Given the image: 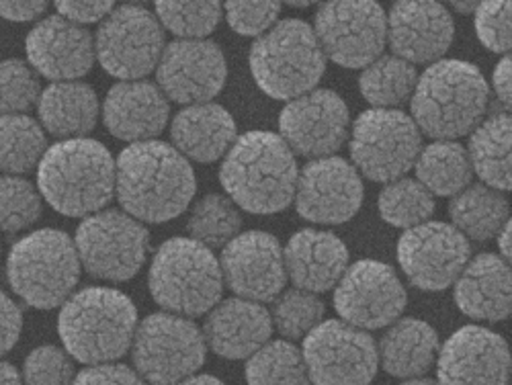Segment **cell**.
Returning a JSON list of instances; mask_svg holds the SVG:
<instances>
[{"label": "cell", "mask_w": 512, "mask_h": 385, "mask_svg": "<svg viewBox=\"0 0 512 385\" xmlns=\"http://www.w3.org/2000/svg\"><path fill=\"white\" fill-rule=\"evenodd\" d=\"M422 150V134L410 115L398 109H369L351 134V158L357 173L377 183L402 179Z\"/></svg>", "instance_id": "cell-11"}, {"label": "cell", "mask_w": 512, "mask_h": 385, "mask_svg": "<svg viewBox=\"0 0 512 385\" xmlns=\"http://www.w3.org/2000/svg\"><path fill=\"white\" fill-rule=\"evenodd\" d=\"M58 15L74 25L103 23L107 15L115 9L113 3H56Z\"/></svg>", "instance_id": "cell-48"}, {"label": "cell", "mask_w": 512, "mask_h": 385, "mask_svg": "<svg viewBox=\"0 0 512 385\" xmlns=\"http://www.w3.org/2000/svg\"><path fill=\"white\" fill-rule=\"evenodd\" d=\"M220 269L238 297L256 304L273 302L287 281L279 240L259 230L232 238L222 250Z\"/></svg>", "instance_id": "cell-20"}, {"label": "cell", "mask_w": 512, "mask_h": 385, "mask_svg": "<svg viewBox=\"0 0 512 385\" xmlns=\"http://www.w3.org/2000/svg\"><path fill=\"white\" fill-rule=\"evenodd\" d=\"M23 330V312L13 299L0 291V357L7 355L21 336Z\"/></svg>", "instance_id": "cell-47"}, {"label": "cell", "mask_w": 512, "mask_h": 385, "mask_svg": "<svg viewBox=\"0 0 512 385\" xmlns=\"http://www.w3.org/2000/svg\"><path fill=\"white\" fill-rule=\"evenodd\" d=\"M148 287L166 312L195 318L220 304L224 277L209 248L193 238H170L154 254Z\"/></svg>", "instance_id": "cell-6"}, {"label": "cell", "mask_w": 512, "mask_h": 385, "mask_svg": "<svg viewBox=\"0 0 512 385\" xmlns=\"http://www.w3.org/2000/svg\"><path fill=\"white\" fill-rule=\"evenodd\" d=\"M492 87H494V95L498 99V103L508 111L510 109V97H512V91H510V58L504 56L496 68H494V74H492Z\"/></svg>", "instance_id": "cell-50"}, {"label": "cell", "mask_w": 512, "mask_h": 385, "mask_svg": "<svg viewBox=\"0 0 512 385\" xmlns=\"http://www.w3.org/2000/svg\"><path fill=\"white\" fill-rule=\"evenodd\" d=\"M189 234L205 248H224L242 228L240 211L226 195L211 193L195 203L187 222Z\"/></svg>", "instance_id": "cell-38"}, {"label": "cell", "mask_w": 512, "mask_h": 385, "mask_svg": "<svg viewBox=\"0 0 512 385\" xmlns=\"http://www.w3.org/2000/svg\"><path fill=\"white\" fill-rule=\"evenodd\" d=\"M228 64L218 44L209 39H177L164 46L156 66V87L168 101L189 105L211 103L224 89Z\"/></svg>", "instance_id": "cell-16"}, {"label": "cell", "mask_w": 512, "mask_h": 385, "mask_svg": "<svg viewBox=\"0 0 512 385\" xmlns=\"http://www.w3.org/2000/svg\"><path fill=\"white\" fill-rule=\"evenodd\" d=\"M467 156L482 185L500 193L510 191V115L484 117L469 138Z\"/></svg>", "instance_id": "cell-31"}, {"label": "cell", "mask_w": 512, "mask_h": 385, "mask_svg": "<svg viewBox=\"0 0 512 385\" xmlns=\"http://www.w3.org/2000/svg\"><path fill=\"white\" fill-rule=\"evenodd\" d=\"M496 238H498V250H500L498 256L508 263V259H510V222H506L502 226V230L498 232Z\"/></svg>", "instance_id": "cell-52"}, {"label": "cell", "mask_w": 512, "mask_h": 385, "mask_svg": "<svg viewBox=\"0 0 512 385\" xmlns=\"http://www.w3.org/2000/svg\"><path fill=\"white\" fill-rule=\"evenodd\" d=\"M302 355L316 385H369L379 367L375 340L343 320L320 322L306 336Z\"/></svg>", "instance_id": "cell-14"}, {"label": "cell", "mask_w": 512, "mask_h": 385, "mask_svg": "<svg viewBox=\"0 0 512 385\" xmlns=\"http://www.w3.org/2000/svg\"><path fill=\"white\" fill-rule=\"evenodd\" d=\"M48 150L46 132L33 117L0 115V170L23 177L39 166Z\"/></svg>", "instance_id": "cell-34"}, {"label": "cell", "mask_w": 512, "mask_h": 385, "mask_svg": "<svg viewBox=\"0 0 512 385\" xmlns=\"http://www.w3.org/2000/svg\"><path fill=\"white\" fill-rule=\"evenodd\" d=\"M74 363L70 355L54 345L33 349L23 363V385H72Z\"/></svg>", "instance_id": "cell-43"}, {"label": "cell", "mask_w": 512, "mask_h": 385, "mask_svg": "<svg viewBox=\"0 0 512 385\" xmlns=\"http://www.w3.org/2000/svg\"><path fill=\"white\" fill-rule=\"evenodd\" d=\"M386 19L396 58L412 66L439 62L453 44V19L439 3H396Z\"/></svg>", "instance_id": "cell-23"}, {"label": "cell", "mask_w": 512, "mask_h": 385, "mask_svg": "<svg viewBox=\"0 0 512 385\" xmlns=\"http://www.w3.org/2000/svg\"><path fill=\"white\" fill-rule=\"evenodd\" d=\"M41 95L35 70L17 58L0 62V113L19 115L37 105Z\"/></svg>", "instance_id": "cell-42"}, {"label": "cell", "mask_w": 512, "mask_h": 385, "mask_svg": "<svg viewBox=\"0 0 512 385\" xmlns=\"http://www.w3.org/2000/svg\"><path fill=\"white\" fill-rule=\"evenodd\" d=\"M312 29L324 56L345 68L369 66L388 44L386 13L363 0L322 5Z\"/></svg>", "instance_id": "cell-13"}, {"label": "cell", "mask_w": 512, "mask_h": 385, "mask_svg": "<svg viewBox=\"0 0 512 385\" xmlns=\"http://www.w3.org/2000/svg\"><path fill=\"white\" fill-rule=\"evenodd\" d=\"M177 385H224V383L218 377H211V375H191L179 381Z\"/></svg>", "instance_id": "cell-53"}, {"label": "cell", "mask_w": 512, "mask_h": 385, "mask_svg": "<svg viewBox=\"0 0 512 385\" xmlns=\"http://www.w3.org/2000/svg\"><path fill=\"white\" fill-rule=\"evenodd\" d=\"M451 226L465 238L488 242L498 236L508 222V201L496 189L486 185H467L453 195L449 205Z\"/></svg>", "instance_id": "cell-32"}, {"label": "cell", "mask_w": 512, "mask_h": 385, "mask_svg": "<svg viewBox=\"0 0 512 385\" xmlns=\"http://www.w3.org/2000/svg\"><path fill=\"white\" fill-rule=\"evenodd\" d=\"M285 273L297 289L324 293L336 287L349 267L345 242L330 232L300 230L295 232L285 250Z\"/></svg>", "instance_id": "cell-26"}, {"label": "cell", "mask_w": 512, "mask_h": 385, "mask_svg": "<svg viewBox=\"0 0 512 385\" xmlns=\"http://www.w3.org/2000/svg\"><path fill=\"white\" fill-rule=\"evenodd\" d=\"M44 199L23 177H0V232L17 234L41 218Z\"/></svg>", "instance_id": "cell-40"}, {"label": "cell", "mask_w": 512, "mask_h": 385, "mask_svg": "<svg viewBox=\"0 0 512 385\" xmlns=\"http://www.w3.org/2000/svg\"><path fill=\"white\" fill-rule=\"evenodd\" d=\"M439 385H508L506 340L482 326H463L439 349Z\"/></svg>", "instance_id": "cell-21"}, {"label": "cell", "mask_w": 512, "mask_h": 385, "mask_svg": "<svg viewBox=\"0 0 512 385\" xmlns=\"http://www.w3.org/2000/svg\"><path fill=\"white\" fill-rule=\"evenodd\" d=\"M205 355L201 328L170 312L144 318L132 342L136 371L148 385H177L201 369Z\"/></svg>", "instance_id": "cell-10"}, {"label": "cell", "mask_w": 512, "mask_h": 385, "mask_svg": "<svg viewBox=\"0 0 512 385\" xmlns=\"http://www.w3.org/2000/svg\"><path fill=\"white\" fill-rule=\"evenodd\" d=\"M170 138L181 156L197 162H216L236 142V121L222 105H189L175 115Z\"/></svg>", "instance_id": "cell-28"}, {"label": "cell", "mask_w": 512, "mask_h": 385, "mask_svg": "<svg viewBox=\"0 0 512 385\" xmlns=\"http://www.w3.org/2000/svg\"><path fill=\"white\" fill-rule=\"evenodd\" d=\"M349 125L347 103L332 91L314 89L283 107L279 138L293 154L312 160L328 158L343 148Z\"/></svg>", "instance_id": "cell-18"}, {"label": "cell", "mask_w": 512, "mask_h": 385, "mask_svg": "<svg viewBox=\"0 0 512 385\" xmlns=\"http://www.w3.org/2000/svg\"><path fill=\"white\" fill-rule=\"evenodd\" d=\"M416 68L396 56H379L363 68L359 91L375 109H390L412 97L416 87Z\"/></svg>", "instance_id": "cell-35"}, {"label": "cell", "mask_w": 512, "mask_h": 385, "mask_svg": "<svg viewBox=\"0 0 512 385\" xmlns=\"http://www.w3.org/2000/svg\"><path fill=\"white\" fill-rule=\"evenodd\" d=\"M455 304L474 320H506L512 304L508 263L490 252L469 259L455 281Z\"/></svg>", "instance_id": "cell-27"}, {"label": "cell", "mask_w": 512, "mask_h": 385, "mask_svg": "<svg viewBox=\"0 0 512 385\" xmlns=\"http://www.w3.org/2000/svg\"><path fill=\"white\" fill-rule=\"evenodd\" d=\"M476 33L482 44L496 54L510 50V3L494 0L480 3L476 9Z\"/></svg>", "instance_id": "cell-44"}, {"label": "cell", "mask_w": 512, "mask_h": 385, "mask_svg": "<svg viewBox=\"0 0 512 385\" xmlns=\"http://www.w3.org/2000/svg\"><path fill=\"white\" fill-rule=\"evenodd\" d=\"M37 111L44 132L62 140H76L87 138L95 130L101 105L93 87L68 80L52 82L48 89L41 91Z\"/></svg>", "instance_id": "cell-29"}, {"label": "cell", "mask_w": 512, "mask_h": 385, "mask_svg": "<svg viewBox=\"0 0 512 385\" xmlns=\"http://www.w3.org/2000/svg\"><path fill=\"white\" fill-rule=\"evenodd\" d=\"M74 240L54 228L23 236L9 252L7 279L23 302L37 310H54L74 293L80 279Z\"/></svg>", "instance_id": "cell-8"}, {"label": "cell", "mask_w": 512, "mask_h": 385, "mask_svg": "<svg viewBox=\"0 0 512 385\" xmlns=\"http://www.w3.org/2000/svg\"><path fill=\"white\" fill-rule=\"evenodd\" d=\"M400 385H439L437 381H433V379H422V377H414V379H406L404 383H400Z\"/></svg>", "instance_id": "cell-54"}, {"label": "cell", "mask_w": 512, "mask_h": 385, "mask_svg": "<svg viewBox=\"0 0 512 385\" xmlns=\"http://www.w3.org/2000/svg\"><path fill=\"white\" fill-rule=\"evenodd\" d=\"M377 209L383 222L394 228H416L435 213V199L416 179H396L381 189Z\"/></svg>", "instance_id": "cell-37"}, {"label": "cell", "mask_w": 512, "mask_h": 385, "mask_svg": "<svg viewBox=\"0 0 512 385\" xmlns=\"http://www.w3.org/2000/svg\"><path fill=\"white\" fill-rule=\"evenodd\" d=\"M279 3H228L226 19L228 25L248 37L265 35L279 19Z\"/></svg>", "instance_id": "cell-45"}, {"label": "cell", "mask_w": 512, "mask_h": 385, "mask_svg": "<svg viewBox=\"0 0 512 385\" xmlns=\"http://www.w3.org/2000/svg\"><path fill=\"white\" fill-rule=\"evenodd\" d=\"M220 3H156V19L162 29L179 39H205L222 21Z\"/></svg>", "instance_id": "cell-41"}, {"label": "cell", "mask_w": 512, "mask_h": 385, "mask_svg": "<svg viewBox=\"0 0 512 385\" xmlns=\"http://www.w3.org/2000/svg\"><path fill=\"white\" fill-rule=\"evenodd\" d=\"M271 320L289 340L306 338L324 318V302L310 291L304 289H283L275 299Z\"/></svg>", "instance_id": "cell-39"}, {"label": "cell", "mask_w": 512, "mask_h": 385, "mask_svg": "<svg viewBox=\"0 0 512 385\" xmlns=\"http://www.w3.org/2000/svg\"><path fill=\"white\" fill-rule=\"evenodd\" d=\"M488 101V82L474 64L439 60L416 80L412 121L426 136L453 142L482 123Z\"/></svg>", "instance_id": "cell-5"}, {"label": "cell", "mask_w": 512, "mask_h": 385, "mask_svg": "<svg viewBox=\"0 0 512 385\" xmlns=\"http://www.w3.org/2000/svg\"><path fill=\"white\" fill-rule=\"evenodd\" d=\"M297 175L295 154L279 136L248 132L224 156L220 181L234 205L267 216L291 205Z\"/></svg>", "instance_id": "cell-4"}, {"label": "cell", "mask_w": 512, "mask_h": 385, "mask_svg": "<svg viewBox=\"0 0 512 385\" xmlns=\"http://www.w3.org/2000/svg\"><path fill=\"white\" fill-rule=\"evenodd\" d=\"M408 302L396 271L379 261L347 267L334 291V308L343 322L359 330L386 328L400 318Z\"/></svg>", "instance_id": "cell-15"}, {"label": "cell", "mask_w": 512, "mask_h": 385, "mask_svg": "<svg viewBox=\"0 0 512 385\" xmlns=\"http://www.w3.org/2000/svg\"><path fill=\"white\" fill-rule=\"evenodd\" d=\"M201 332L205 345L213 353L236 361L248 359L267 345L273 332V320L263 304L232 297L207 312Z\"/></svg>", "instance_id": "cell-25"}, {"label": "cell", "mask_w": 512, "mask_h": 385, "mask_svg": "<svg viewBox=\"0 0 512 385\" xmlns=\"http://www.w3.org/2000/svg\"><path fill=\"white\" fill-rule=\"evenodd\" d=\"M74 246L80 267L89 275L123 283L140 273L148 259L150 234L146 226L125 211L103 209L84 218Z\"/></svg>", "instance_id": "cell-9"}, {"label": "cell", "mask_w": 512, "mask_h": 385, "mask_svg": "<svg viewBox=\"0 0 512 385\" xmlns=\"http://www.w3.org/2000/svg\"><path fill=\"white\" fill-rule=\"evenodd\" d=\"M439 334L424 320L398 318L381 336L379 365L394 377L414 379L429 371L439 357Z\"/></svg>", "instance_id": "cell-30"}, {"label": "cell", "mask_w": 512, "mask_h": 385, "mask_svg": "<svg viewBox=\"0 0 512 385\" xmlns=\"http://www.w3.org/2000/svg\"><path fill=\"white\" fill-rule=\"evenodd\" d=\"M37 191L62 216L89 218L115 195V160L97 140H62L37 166Z\"/></svg>", "instance_id": "cell-2"}, {"label": "cell", "mask_w": 512, "mask_h": 385, "mask_svg": "<svg viewBox=\"0 0 512 385\" xmlns=\"http://www.w3.org/2000/svg\"><path fill=\"white\" fill-rule=\"evenodd\" d=\"M478 5H480V3H465V5H463V3H455L453 7H455L459 13H469V11H476Z\"/></svg>", "instance_id": "cell-55"}, {"label": "cell", "mask_w": 512, "mask_h": 385, "mask_svg": "<svg viewBox=\"0 0 512 385\" xmlns=\"http://www.w3.org/2000/svg\"><path fill=\"white\" fill-rule=\"evenodd\" d=\"M0 385H23L21 373L15 369V365L0 361Z\"/></svg>", "instance_id": "cell-51"}, {"label": "cell", "mask_w": 512, "mask_h": 385, "mask_svg": "<svg viewBox=\"0 0 512 385\" xmlns=\"http://www.w3.org/2000/svg\"><path fill=\"white\" fill-rule=\"evenodd\" d=\"M46 9V3H0V17L13 23H29L37 21Z\"/></svg>", "instance_id": "cell-49"}, {"label": "cell", "mask_w": 512, "mask_h": 385, "mask_svg": "<svg viewBox=\"0 0 512 385\" xmlns=\"http://www.w3.org/2000/svg\"><path fill=\"white\" fill-rule=\"evenodd\" d=\"M93 39L95 58L119 80H144L164 52L162 25L154 13L136 5L113 9Z\"/></svg>", "instance_id": "cell-12"}, {"label": "cell", "mask_w": 512, "mask_h": 385, "mask_svg": "<svg viewBox=\"0 0 512 385\" xmlns=\"http://www.w3.org/2000/svg\"><path fill=\"white\" fill-rule=\"evenodd\" d=\"M25 54L35 74L54 82L78 80L95 64V39L87 27L74 25L60 15L33 25L25 39Z\"/></svg>", "instance_id": "cell-22"}, {"label": "cell", "mask_w": 512, "mask_h": 385, "mask_svg": "<svg viewBox=\"0 0 512 385\" xmlns=\"http://www.w3.org/2000/svg\"><path fill=\"white\" fill-rule=\"evenodd\" d=\"M248 385H310L302 351L289 340L267 342L246 363Z\"/></svg>", "instance_id": "cell-36"}, {"label": "cell", "mask_w": 512, "mask_h": 385, "mask_svg": "<svg viewBox=\"0 0 512 385\" xmlns=\"http://www.w3.org/2000/svg\"><path fill=\"white\" fill-rule=\"evenodd\" d=\"M416 181L431 195L453 197L472 183L474 170L467 150L451 140L424 146L414 162Z\"/></svg>", "instance_id": "cell-33"}, {"label": "cell", "mask_w": 512, "mask_h": 385, "mask_svg": "<svg viewBox=\"0 0 512 385\" xmlns=\"http://www.w3.org/2000/svg\"><path fill=\"white\" fill-rule=\"evenodd\" d=\"M326 56L314 29L300 19L277 21L250 48V72L261 91L293 101L318 87Z\"/></svg>", "instance_id": "cell-7"}, {"label": "cell", "mask_w": 512, "mask_h": 385, "mask_svg": "<svg viewBox=\"0 0 512 385\" xmlns=\"http://www.w3.org/2000/svg\"><path fill=\"white\" fill-rule=\"evenodd\" d=\"M72 385H148L136 369L119 365V363H103V365H89L82 369Z\"/></svg>", "instance_id": "cell-46"}, {"label": "cell", "mask_w": 512, "mask_h": 385, "mask_svg": "<svg viewBox=\"0 0 512 385\" xmlns=\"http://www.w3.org/2000/svg\"><path fill=\"white\" fill-rule=\"evenodd\" d=\"M138 310L125 293L111 287H84L62 304L58 334L64 351L84 363H115L132 349Z\"/></svg>", "instance_id": "cell-3"}, {"label": "cell", "mask_w": 512, "mask_h": 385, "mask_svg": "<svg viewBox=\"0 0 512 385\" xmlns=\"http://www.w3.org/2000/svg\"><path fill=\"white\" fill-rule=\"evenodd\" d=\"M170 107L154 82L121 80L105 97L103 121L107 130L130 144L150 142L164 132Z\"/></svg>", "instance_id": "cell-24"}, {"label": "cell", "mask_w": 512, "mask_h": 385, "mask_svg": "<svg viewBox=\"0 0 512 385\" xmlns=\"http://www.w3.org/2000/svg\"><path fill=\"white\" fill-rule=\"evenodd\" d=\"M293 201L304 220L338 226L361 209L363 183L351 162L338 156L316 158L297 175Z\"/></svg>", "instance_id": "cell-19"}, {"label": "cell", "mask_w": 512, "mask_h": 385, "mask_svg": "<svg viewBox=\"0 0 512 385\" xmlns=\"http://www.w3.org/2000/svg\"><path fill=\"white\" fill-rule=\"evenodd\" d=\"M195 187L189 160L158 140L130 144L115 162V195L138 222L164 224L179 218Z\"/></svg>", "instance_id": "cell-1"}, {"label": "cell", "mask_w": 512, "mask_h": 385, "mask_svg": "<svg viewBox=\"0 0 512 385\" xmlns=\"http://www.w3.org/2000/svg\"><path fill=\"white\" fill-rule=\"evenodd\" d=\"M472 259V246L451 224L424 222L404 232L398 263L408 281L422 291L451 287Z\"/></svg>", "instance_id": "cell-17"}]
</instances>
